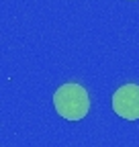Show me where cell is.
Returning <instances> with one entry per match:
<instances>
[{
	"mask_svg": "<svg viewBox=\"0 0 139 147\" xmlns=\"http://www.w3.org/2000/svg\"><path fill=\"white\" fill-rule=\"evenodd\" d=\"M113 110L127 121L139 119V86L125 84L113 94Z\"/></svg>",
	"mask_w": 139,
	"mask_h": 147,
	"instance_id": "7a4b0ae2",
	"label": "cell"
},
{
	"mask_svg": "<svg viewBox=\"0 0 139 147\" xmlns=\"http://www.w3.org/2000/svg\"><path fill=\"white\" fill-rule=\"evenodd\" d=\"M53 106H55V113L63 117L65 121H80L90 110V98H88V92L84 90V86L70 82L55 90Z\"/></svg>",
	"mask_w": 139,
	"mask_h": 147,
	"instance_id": "6da1fadb",
	"label": "cell"
}]
</instances>
